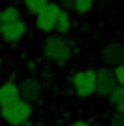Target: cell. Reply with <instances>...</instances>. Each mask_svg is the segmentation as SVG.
Masks as SVG:
<instances>
[{
	"mask_svg": "<svg viewBox=\"0 0 124 126\" xmlns=\"http://www.w3.org/2000/svg\"><path fill=\"white\" fill-rule=\"evenodd\" d=\"M31 113H33L31 102L24 101V99H18L13 104H7V106L0 108V115H2V119L9 126H22L26 121L31 119Z\"/></svg>",
	"mask_w": 124,
	"mask_h": 126,
	"instance_id": "6da1fadb",
	"label": "cell"
},
{
	"mask_svg": "<svg viewBox=\"0 0 124 126\" xmlns=\"http://www.w3.org/2000/svg\"><path fill=\"white\" fill-rule=\"evenodd\" d=\"M44 55L57 64H64L71 57V47L62 35H49L44 42Z\"/></svg>",
	"mask_w": 124,
	"mask_h": 126,
	"instance_id": "7a4b0ae2",
	"label": "cell"
},
{
	"mask_svg": "<svg viewBox=\"0 0 124 126\" xmlns=\"http://www.w3.org/2000/svg\"><path fill=\"white\" fill-rule=\"evenodd\" d=\"M71 84L79 97H89L97 92V69H82L71 75Z\"/></svg>",
	"mask_w": 124,
	"mask_h": 126,
	"instance_id": "3957f363",
	"label": "cell"
},
{
	"mask_svg": "<svg viewBox=\"0 0 124 126\" xmlns=\"http://www.w3.org/2000/svg\"><path fill=\"white\" fill-rule=\"evenodd\" d=\"M60 13H62L60 4L49 2L40 13H37V15H35V16H37V18H35L37 28L40 29V31H44V33H53V31H57V22H58Z\"/></svg>",
	"mask_w": 124,
	"mask_h": 126,
	"instance_id": "277c9868",
	"label": "cell"
},
{
	"mask_svg": "<svg viewBox=\"0 0 124 126\" xmlns=\"http://www.w3.org/2000/svg\"><path fill=\"white\" fill-rule=\"evenodd\" d=\"M117 79L113 75V69L110 68H100L97 69V95L100 97H110V93L117 88Z\"/></svg>",
	"mask_w": 124,
	"mask_h": 126,
	"instance_id": "5b68a950",
	"label": "cell"
},
{
	"mask_svg": "<svg viewBox=\"0 0 124 126\" xmlns=\"http://www.w3.org/2000/svg\"><path fill=\"white\" fill-rule=\"evenodd\" d=\"M28 31V24L24 20H15V22H9V24H4L0 26V35L6 42H16L26 35Z\"/></svg>",
	"mask_w": 124,
	"mask_h": 126,
	"instance_id": "8992f818",
	"label": "cell"
},
{
	"mask_svg": "<svg viewBox=\"0 0 124 126\" xmlns=\"http://www.w3.org/2000/svg\"><path fill=\"white\" fill-rule=\"evenodd\" d=\"M102 60L108 66H119L124 64V46L119 42H110L102 47Z\"/></svg>",
	"mask_w": 124,
	"mask_h": 126,
	"instance_id": "52a82bcc",
	"label": "cell"
},
{
	"mask_svg": "<svg viewBox=\"0 0 124 126\" xmlns=\"http://www.w3.org/2000/svg\"><path fill=\"white\" fill-rule=\"evenodd\" d=\"M20 97L28 102H35L38 97H40V82L33 77H28L20 82Z\"/></svg>",
	"mask_w": 124,
	"mask_h": 126,
	"instance_id": "ba28073f",
	"label": "cell"
},
{
	"mask_svg": "<svg viewBox=\"0 0 124 126\" xmlns=\"http://www.w3.org/2000/svg\"><path fill=\"white\" fill-rule=\"evenodd\" d=\"M20 97V88L18 84H15L13 80H7L0 86V108L7 106V104H13L15 101H18Z\"/></svg>",
	"mask_w": 124,
	"mask_h": 126,
	"instance_id": "9c48e42d",
	"label": "cell"
},
{
	"mask_svg": "<svg viewBox=\"0 0 124 126\" xmlns=\"http://www.w3.org/2000/svg\"><path fill=\"white\" fill-rule=\"evenodd\" d=\"M15 20H20V11L15 6H7L4 9H0V26L15 22Z\"/></svg>",
	"mask_w": 124,
	"mask_h": 126,
	"instance_id": "30bf717a",
	"label": "cell"
},
{
	"mask_svg": "<svg viewBox=\"0 0 124 126\" xmlns=\"http://www.w3.org/2000/svg\"><path fill=\"white\" fill-rule=\"evenodd\" d=\"M69 29H71V16L68 11L62 9L60 16H58V22H57V33L64 37L66 33H69Z\"/></svg>",
	"mask_w": 124,
	"mask_h": 126,
	"instance_id": "8fae6325",
	"label": "cell"
},
{
	"mask_svg": "<svg viewBox=\"0 0 124 126\" xmlns=\"http://www.w3.org/2000/svg\"><path fill=\"white\" fill-rule=\"evenodd\" d=\"M48 4H49V0H24L26 9H28L29 13H33V15L40 13L46 6H48Z\"/></svg>",
	"mask_w": 124,
	"mask_h": 126,
	"instance_id": "7c38bea8",
	"label": "cell"
},
{
	"mask_svg": "<svg viewBox=\"0 0 124 126\" xmlns=\"http://www.w3.org/2000/svg\"><path fill=\"white\" fill-rule=\"evenodd\" d=\"M73 2H75V11L79 15H86L93 7V0H73Z\"/></svg>",
	"mask_w": 124,
	"mask_h": 126,
	"instance_id": "4fadbf2b",
	"label": "cell"
},
{
	"mask_svg": "<svg viewBox=\"0 0 124 126\" xmlns=\"http://www.w3.org/2000/svg\"><path fill=\"white\" fill-rule=\"evenodd\" d=\"M110 101H111L115 106H117V104H121V102L124 101V86H117V88L110 93Z\"/></svg>",
	"mask_w": 124,
	"mask_h": 126,
	"instance_id": "5bb4252c",
	"label": "cell"
},
{
	"mask_svg": "<svg viewBox=\"0 0 124 126\" xmlns=\"http://www.w3.org/2000/svg\"><path fill=\"white\" fill-rule=\"evenodd\" d=\"M113 75H115V79H117V84H119V86H124V64L115 66Z\"/></svg>",
	"mask_w": 124,
	"mask_h": 126,
	"instance_id": "9a60e30c",
	"label": "cell"
},
{
	"mask_svg": "<svg viewBox=\"0 0 124 126\" xmlns=\"http://www.w3.org/2000/svg\"><path fill=\"white\" fill-rule=\"evenodd\" d=\"M111 126H124V113L117 111L115 115H111V121H110Z\"/></svg>",
	"mask_w": 124,
	"mask_h": 126,
	"instance_id": "2e32d148",
	"label": "cell"
},
{
	"mask_svg": "<svg viewBox=\"0 0 124 126\" xmlns=\"http://www.w3.org/2000/svg\"><path fill=\"white\" fill-rule=\"evenodd\" d=\"M60 7H62L64 11L75 9V2H73V0H60Z\"/></svg>",
	"mask_w": 124,
	"mask_h": 126,
	"instance_id": "e0dca14e",
	"label": "cell"
},
{
	"mask_svg": "<svg viewBox=\"0 0 124 126\" xmlns=\"http://www.w3.org/2000/svg\"><path fill=\"white\" fill-rule=\"evenodd\" d=\"M71 126H91V124L88 121H75V123H71Z\"/></svg>",
	"mask_w": 124,
	"mask_h": 126,
	"instance_id": "ac0fdd59",
	"label": "cell"
},
{
	"mask_svg": "<svg viewBox=\"0 0 124 126\" xmlns=\"http://www.w3.org/2000/svg\"><path fill=\"white\" fill-rule=\"evenodd\" d=\"M117 111H121V113H124V101L121 104H117Z\"/></svg>",
	"mask_w": 124,
	"mask_h": 126,
	"instance_id": "d6986e66",
	"label": "cell"
},
{
	"mask_svg": "<svg viewBox=\"0 0 124 126\" xmlns=\"http://www.w3.org/2000/svg\"><path fill=\"white\" fill-rule=\"evenodd\" d=\"M22 126H35V123H33V121H26Z\"/></svg>",
	"mask_w": 124,
	"mask_h": 126,
	"instance_id": "ffe728a7",
	"label": "cell"
},
{
	"mask_svg": "<svg viewBox=\"0 0 124 126\" xmlns=\"http://www.w3.org/2000/svg\"><path fill=\"white\" fill-rule=\"evenodd\" d=\"M35 126H46V124H42V123H35Z\"/></svg>",
	"mask_w": 124,
	"mask_h": 126,
	"instance_id": "44dd1931",
	"label": "cell"
}]
</instances>
